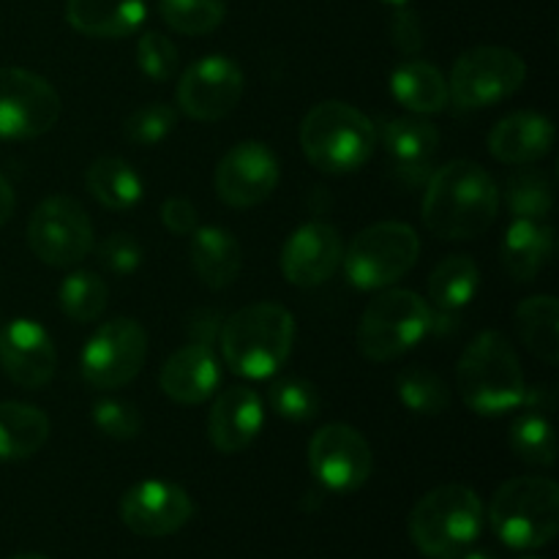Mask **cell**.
I'll return each instance as SVG.
<instances>
[{"instance_id":"d590c367","label":"cell","mask_w":559,"mask_h":559,"mask_svg":"<svg viewBox=\"0 0 559 559\" xmlns=\"http://www.w3.org/2000/svg\"><path fill=\"white\" fill-rule=\"evenodd\" d=\"M267 402L284 420H293V424L314 420L322 404L314 382L304 380V377H284V380L273 382L267 391Z\"/></svg>"},{"instance_id":"8fae6325","label":"cell","mask_w":559,"mask_h":559,"mask_svg":"<svg viewBox=\"0 0 559 559\" xmlns=\"http://www.w3.org/2000/svg\"><path fill=\"white\" fill-rule=\"evenodd\" d=\"M147 358V333L131 317L104 322L80 355L82 380L98 391H115L134 380Z\"/></svg>"},{"instance_id":"d6a6232c","label":"cell","mask_w":559,"mask_h":559,"mask_svg":"<svg viewBox=\"0 0 559 559\" xmlns=\"http://www.w3.org/2000/svg\"><path fill=\"white\" fill-rule=\"evenodd\" d=\"M506 205L513 218L546 222L555 207V183L540 169H522L508 180Z\"/></svg>"},{"instance_id":"f35d334b","label":"cell","mask_w":559,"mask_h":559,"mask_svg":"<svg viewBox=\"0 0 559 559\" xmlns=\"http://www.w3.org/2000/svg\"><path fill=\"white\" fill-rule=\"evenodd\" d=\"M93 424L109 440L129 442L140 435L142 415L126 399H102V402L93 404Z\"/></svg>"},{"instance_id":"9a60e30c","label":"cell","mask_w":559,"mask_h":559,"mask_svg":"<svg viewBox=\"0 0 559 559\" xmlns=\"http://www.w3.org/2000/svg\"><path fill=\"white\" fill-rule=\"evenodd\" d=\"M120 522L140 538H167L194 516V500L173 480H140L120 497Z\"/></svg>"},{"instance_id":"9c48e42d","label":"cell","mask_w":559,"mask_h":559,"mask_svg":"<svg viewBox=\"0 0 559 559\" xmlns=\"http://www.w3.org/2000/svg\"><path fill=\"white\" fill-rule=\"evenodd\" d=\"M527 80V63L508 47H475L456 60L448 91L464 109H484L511 98Z\"/></svg>"},{"instance_id":"f546056e","label":"cell","mask_w":559,"mask_h":559,"mask_svg":"<svg viewBox=\"0 0 559 559\" xmlns=\"http://www.w3.org/2000/svg\"><path fill=\"white\" fill-rule=\"evenodd\" d=\"M478 284L480 271L469 257H445L429 276V304L445 314L462 311L475 298Z\"/></svg>"},{"instance_id":"7c38bea8","label":"cell","mask_w":559,"mask_h":559,"mask_svg":"<svg viewBox=\"0 0 559 559\" xmlns=\"http://www.w3.org/2000/svg\"><path fill=\"white\" fill-rule=\"evenodd\" d=\"M58 91L27 69H0V140H36L60 118Z\"/></svg>"},{"instance_id":"74e56055","label":"cell","mask_w":559,"mask_h":559,"mask_svg":"<svg viewBox=\"0 0 559 559\" xmlns=\"http://www.w3.org/2000/svg\"><path fill=\"white\" fill-rule=\"evenodd\" d=\"M136 66L153 82H169L178 74V47L164 33L145 31L140 36V41H136Z\"/></svg>"},{"instance_id":"7402d4cb","label":"cell","mask_w":559,"mask_h":559,"mask_svg":"<svg viewBox=\"0 0 559 559\" xmlns=\"http://www.w3.org/2000/svg\"><path fill=\"white\" fill-rule=\"evenodd\" d=\"M555 123L546 115L511 112L489 131V153L502 164H533L555 147Z\"/></svg>"},{"instance_id":"d6986e66","label":"cell","mask_w":559,"mask_h":559,"mask_svg":"<svg viewBox=\"0 0 559 559\" xmlns=\"http://www.w3.org/2000/svg\"><path fill=\"white\" fill-rule=\"evenodd\" d=\"M265 424V407L254 388L233 385L213 402L207 415V440L224 456L243 453L254 445Z\"/></svg>"},{"instance_id":"836d02e7","label":"cell","mask_w":559,"mask_h":559,"mask_svg":"<svg viewBox=\"0 0 559 559\" xmlns=\"http://www.w3.org/2000/svg\"><path fill=\"white\" fill-rule=\"evenodd\" d=\"M399 402L415 415H442L451 407V388L435 371L409 366L396 377Z\"/></svg>"},{"instance_id":"2e32d148","label":"cell","mask_w":559,"mask_h":559,"mask_svg":"<svg viewBox=\"0 0 559 559\" xmlns=\"http://www.w3.org/2000/svg\"><path fill=\"white\" fill-rule=\"evenodd\" d=\"M282 167L265 142L246 140L224 153L216 167V194L229 207H254L276 191Z\"/></svg>"},{"instance_id":"f6af8a7d","label":"cell","mask_w":559,"mask_h":559,"mask_svg":"<svg viewBox=\"0 0 559 559\" xmlns=\"http://www.w3.org/2000/svg\"><path fill=\"white\" fill-rule=\"evenodd\" d=\"M11 559H49V557H44V555H16Z\"/></svg>"},{"instance_id":"b9f144b4","label":"cell","mask_w":559,"mask_h":559,"mask_svg":"<svg viewBox=\"0 0 559 559\" xmlns=\"http://www.w3.org/2000/svg\"><path fill=\"white\" fill-rule=\"evenodd\" d=\"M162 224L175 235H191L200 222H197V207L186 197H169L162 205Z\"/></svg>"},{"instance_id":"4dcf8cb0","label":"cell","mask_w":559,"mask_h":559,"mask_svg":"<svg viewBox=\"0 0 559 559\" xmlns=\"http://www.w3.org/2000/svg\"><path fill=\"white\" fill-rule=\"evenodd\" d=\"M511 448L524 464L533 467H551L557 462L555 426L549 413L535 407H524L522 415L511 426Z\"/></svg>"},{"instance_id":"d4e9b609","label":"cell","mask_w":559,"mask_h":559,"mask_svg":"<svg viewBox=\"0 0 559 559\" xmlns=\"http://www.w3.org/2000/svg\"><path fill=\"white\" fill-rule=\"evenodd\" d=\"M555 254V229L546 222L513 218L502 238V267L511 278L527 284L549 265Z\"/></svg>"},{"instance_id":"ffe728a7","label":"cell","mask_w":559,"mask_h":559,"mask_svg":"<svg viewBox=\"0 0 559 559\" xmlns=\"http://www.w3.org/2000/svg\"><path fill=\"white\" fill-rule=\"evenodd\" d=\"M393 175L407 186L424 183L440 151V131L424 118H393L380 131Z\"/></svg>"},{"instance_id":"7dc6e473","label":"cell","mask_w":559,"mask_h":559,"mask_svg":"<svg viewBox=\"0 0 559 559\" xmlns=\"http://www.w3.org/2000/svg\"><path fill=\"white\" fill-rule=\"evenodd\" d=\"M522 559H538V557H522Z\"/></svg>"},{"instance_id":"4316f807","label":"cell","mask_w":559,"mask_h":559,"mask_svg":"<svg viewBox=\"0 0 559 559\" xmlns=\"http://www.w3.org/2000/svg\"><path fill=\"white\" fill-rule=\"evenodd\" d=\"M391 91L402 107L418 115H437L451 102L448 80L437 66L426 60H404L393 69Z\"/></svg>"},{"instance_id":"4fadbf2b","label":"cell","mask_w":559,"mask_h":559,"mask_svg":"<svg viewBox=\"0 0 559 559\" xmlns=\"http://www.w3.org/2000/svg\"><path fill=\"white\" fill-rule=\"evenodd\" d=\"M311 475L336 495L358 491L374 469L369 440L349 424H328L309 442Z\"/></svg>"},{"instance_id":"7bdbcfd3","label":"cell","mask_w":559,"mask_h":559,"mask_svg":"<svg viewBox=\"0 0 559 559\" xmlns=\"http://www.w3.org/2000/svg\"><path fill=\"white\" fill-rule=\"evenodd\" d=\"M14 207H16V197H14V189H11L9 180L0 175V227H3L5 222H9L11 216H14Z\"/></svg>"},{"instance_id":"1f68e13d","label":"cell","mask_w":559,"mask_h":559,"mask_svg":"<svg viewBox=\"0 0 559 559\" xmlns=\"http://www.w3.org/2000/svg\"><path fill=\"white\" fill-rule=\"evenodd\" d=\"M109 289L104 278L93 271H71L69 276L60 282L58 289V304L60 311L69 317L71 322H96L98 317L107 309Z\"/></svg>"},{"instance_id":"f1b7e54d","label":"cell","mask_w":559,"mask_h":559,"mask_svg":"<svg viewBox=\"0 0 559 559\" xmlns=\"http://www.w3.org/2000/svg\"><path fill=\"white\" fill-rule=\"evenodd\" d=\"M516 333L535 358L544 360L546 366H557L559 304L555 295H533L522 300L516 309Z\"/></svg>"},{"instance_id":"6da1fadb","label":"cell","mask_w":559,"mask_h":559,"mask_svg":"<svg viewBox=\"0 0 559 559\" xmlns=\"http://www.w3.org/2000/svg\"><path fill=\"white\" fill-rule=\"evenodd\" d=\"M500 213V189L480 164L459 158L435 169L426 186L420 218L442 240H469L484 235Z\"/></svg>"},{"instance_id":"484cf974","label":"cell","mask_w":559,"mask_h":559,"mask_svg":"<svg viewBox=\"0 0 559 559\" xmlns=\"http://www.w3.org/2000/svg\"><path fill=\"white\" fill-rule=\"evenodd\" d=\"M49 440L44 409L25 402H0V462H25Z\"/></svg>"},{"instance_id":"8992f818","label":"cell","mask_w":559,"mask_h":559,"mask_svg":"<svg viewBox=\"0 0 559 559\" xmlns=\"http://www.w3.org/2000/svg\"><path fill=\"white\" fill-rule=\"evenodd\" d=\"M489 522L511 549H544L559 530V486L540 475L506 480L489 506Z\"/></svg>"},{"instance_id":"e575fe53","label":"cell","mask_w":559,"mask_h":559,"mask_svg":"<svg viewBox=\"0 0 559 559\" xmlns=\"http://www.w3.org/2000/svg\"><path fill=\"white\" fill-rule=\"evenodd\" d=\"M158 14L183 36H207L227 16V0H158Z\"/></svg>"},{"instance_id":"bcb514c9","label":"cell","mask_w":559,"mask_h":559,"mask_svg":"<svg viewBox=\"0 0 559 559\" xmlns=\"http://www.w3.org/2000/svg\"><path fill=\"white\" fill-rule=\"evenodd\" d=\"M380 3H388V5H407L409 0H380Z\"/></svg>"},{"instance_id":"8d00e7d4","label":"cell","mask_w":559,"mask_h":559,"mask_svg":"<svg viewBox=\"0 0 559 559\" xmlns=\"http://www.w3.org/2000/svg\"><path fill=\"white\" fill-rule=\"evenodd\" d=\"M178 126V109L164 102H151L126 118L123 134L134 145H158Z\"/></svg>"},{"instance_id":"603a6c76","label":"cell","mask_w":559,"mask_h":559,"mask_svg":"<svg viewBox=\"0 0 559 559\" xmlns=\"http://www.w3.org/2000/svg\"><path fill=\"white\" fill-rule=\"evenodd\" d=\"M189 260L207 289H227L243 267V249L224 227H197L189 235Z\"/></svg>"},{"instance_id":"7a4b0ae2","label":"cell","mask_w":559,"mask_h":559,"mask_svg":"<svg viewBox=\"0 0 559 559\" xmlns=\"http://www.w3.org/2000/svg\"><path fill=\"white\" fill-rule=\"evenodd\" d=\"M224 364L246 380H267L293 355L295 317L282 304H251L224 320L218 331Z\"/></svg>"},{"instance_id":"44dd1931","label":"cell","mask_w":559,"mask_h":559,"mask_svg":"<svg viewBox=\"0 0 559 559\" xmlns=\"http://www.w3.org/2000/svg\"><path fill=\"white\" fill-rule=\"evenodd\" d=\"M222 369L211 344L191 342L167 358L158 374L164 396L178 404H202L218 391Z\"/></svg>"},{"instance_id":"5b68a950","label":"cell","mask_w":559,"mask_h":559,"mask_svg":"<svg viewBox=\"0 0 559 559\" xmlns=\"http://www.w3.org/2000/svg\"><path fill=\"white\" fill-rule=\"evenodd\" d=\"M484 530V506L469 486L431 489L409 513V538L429 559H456L473 549Z\"/></svg>"},{"instance_id":"5bb4252c","label":"cell","mask_w":559,"mask_h":559,"mask_svg":"<svg viewBox=\"0 0 559 559\" xmlns=\"http://www.w3.org/2000/svg\"><path fill=\"white\" fill-rule=\"evenodd\" d=\"M243 71L227 55H205L180 74L178 107L197 123L222 120L243 96Z\"/></svg>"},{"instance_id":"52a82bcc","label":"cell","mask_w":559,"mask_h":559,"mask_svg":"<svg viewBox=\"0 0 559 559\" xmlns=\"http://www.w3.org/2000/svg\"><path fill=\"white\" fill-rule=\"evenodd\" d=\"M431 331V306L413 289H385L369 300L358 322L360 355L374 364H388L424 342Z\"/></svg>"},{"instance_id":"e0dca14e","label":"cell","mask_w":559,"mask_h":559,"mask_svg":"<svg viewBox=\"0 0 559 559\" xmlns=\"http://www.w3.org/2000/svg\"><path fill=\"white\" fill-rule=\"evenodd\" d=\"M0 369L25 391L47 388L58 369V353L49 333L27 317L5 322L0 331Z\"/></svg>"},{"instance_id":"83f0119b","label":"cell","mask_w":559,"mask_h":559,"mask_svg":"<svg viewBox=\"0 0 559 559\" xmlns=\"http://www.w3.org/2000/svg\"><path fill=\"white\" fill-rule=\"evenodd\" d=\"M85 186L93 200L107 211H131L145 197V183L129 162L115 156L96 158L85 173Z\"/></svg>"},{"instance_id":"ba28073f","label":"cell","mask_w":559,"mask_h":559,"mask_svg":"<svg viewBox=\"0 0 559 559\" xmlns=\"http://www.w3.org/2000/svg\"><path fill=\"white\" fill-rule=\"evenodd\" d=\"M420 257V238L409 224L380 222L366 227L344 249V273L355 289H385L407 276Z\"/></svg>"},{"instance_id":"ab89813d","label":"cell","mask_w":559,"mask_h":559,"mask_svg":"<svg viewBox=\"0 0 559 559\" xmlns=\"http://www.w3.org/2000/svg\"><path fill=\"white\" fill-rule=\"evenodd\" d=\"M98 260L107 271L129 276L142 265V246L131 233H112L98 246Z\"/></svg>"},{"instance_id":"cb8c5ba5","label":"cell","mask_w":559,"mask_h":559,"mask_svg":"<svg viewBox=\"0 0 559 559\" xmlns=\"http://www.w3.org/2000/svg\"><path fill=\"white\" fill-rule=\"evenodd\" d=\"M147 0H69L66 20L87 38H123L142 27Z\"/></svg>"},{"instance_id":"30bf717a","label":"cell","mask_w":559,"mask_h":559,"mask_svg":"<svg viewBox=\"0 0 559 559\" xmlns=\"http://www.w3.org/2000/svg\"><path fill=\"white\" fill-rule=\"evenodd\" d=\"M27 246L49 267H74L93 251V224L74 197H47L27 222Z\"/></svg>"},{"instance_id":"277c9868","label":"cell","mask_w":559,"mask_h":559,"mask_svg":"<svg viewBox=\"0 0 559 559\" xmlns=\"http://www.w3.org/2000/svg\"><path fill=\"white\" fill-rule=\"evenodd\" d=\"M298 140L320 173L347 175L358 173L374 156L377 126L353 104L322 102L306 112Z\"/></svg>"},{"instance_id":"ee69618b","label":"cell","mask_w":559,"mask_h":559,"mask_svg":"<svg viewBox=\"0 0 559 559\" xmlns=\"http://www.w3.org/2000/svg\"><path fill=\"white\" fill-rule=\"evenodd\" d=\"M456 559H497V557L486 549H475V551L467 549L462 557H456Z\"/></svg>"},{"instance_id":"60d3db41","label":"cell","mask_w":559,"mask_h":559,"mask_svg":"<svg viewBox=\"0 0 559 559\" xmlns=\"http://www.w3.org/2000/svg\"><path fill=\"white\" fill-rule=\"evenodd\" d=\"M391 38L402 55H418L424 49V22L418 11L396 5V14L391 20Z\"/></svg>"},{"instance_id":"3957f363","label":"cell","mask_w":559,"mask_h":559,"mask_svg":"<svg viewBox=\"0 0 559 559\" xmlns=\"http://www.w3.org/2000/svg\"><path fill=\"white\" fill-rule=\"evenodd\" d=\"M456 388L478 415H506L522 407L527 382L511 338L500 331L478 333L459 358Z\"/></svg>"},{"instance_id":"ac0fdd59","label":"cell","mask_w":559,"mask_h":559,"mask_svg":"<svg viewBox=\"0 0 559 559\" xmlns=\"http://www.w3.org/2000/svg\"><path fill=\"white\" fill-rule=\"evenodd\" d=\"M342 235L328 222H309L295 229L282 249V273L293 287H320L342 267Z\"/></svg>"}]
</instances>
